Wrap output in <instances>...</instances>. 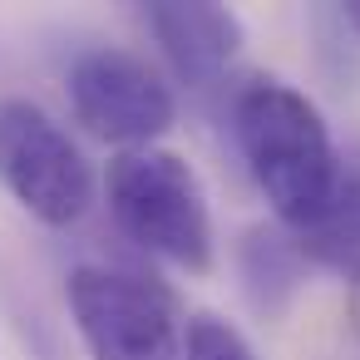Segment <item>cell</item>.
<instances>
[{
  "label": "cell",
  "instance_id": "cell-1",
  "mask_svg": "<svg viewBox=\"0 0 360 360\" xmlns=\"http://www.w3.org/2000/svg\"><path fill=\"white\" fill-rule=\"evenodd\" d=\"M232 134L271 212L306 232L326 212L340 173V153L321 109L286 79H252L232 99Z\"/></svg>",
  "mask_w": 360,
  "mask_h": 360
},
{
  "label": "cell",
  "instance_id": "cell-2",
  "mask_svg": "<svg viewBox=\"0 0 360 360\" xmlns=\"http://www.w3.org/2000/svg\"><path fill=\"white\" fill-rule=\"evenodd\" d=\"M109 212L129 242L178 271L212 266V207L188 158L129 148L109 163Z\"/></svg>",
  "mask_w": 360,
  "mask_h": 360
},
{
  "label": "cell",
  "instance_id": "cell-3",
  "mask_svg": "<svg viewBox=\"0 0 360 360\" xmlns=\"http://www.w3.org/2000/svg\"><path fill=\"white\" fill-rule=\"evenodd\" d=\"M0 188L35 222L75 227L94 202V168L40 104L0 99Z\"/></svg>",
  "mask_w": 360,
  "mask_h": 360
},
{
  "label": "cell",
  "instance_id": "cell-4",
  "mask_svg": "<svg viewBox=\"0 0 360 360\" xmlns=\"http://www.w3.org/2000/svg\"><path fill=\"white\" fill-rule=\"evenodd\" d=\"M65 296L89 360H183L178 311L163 286L114 266H75Z\"/></svg>",
  "mask_w": 360,
  "mask_h": 360
},
{
  "label": "cell",
  "instance_id": "cell-5",
  "mask_svg": "<svg viewBox=\"0 0 360 360\" xmlns=\"http://www.w3.org/2000/svg\"><path fill=\"white\" fill-rule=\"evenodd\" d=\"M70 109L75 119L104 139V143H124L129 148H153V139H163L178 119V99L173 89L158 79V70L129 50H84L70 75Z\"/></svg>",
  "mask_w": 360,
  "mask_h": 360
},
{
  "label": "cell",
  "instance_id": "cell-6",
  "mask_svg": "<svg viewBox=\"0 0 360 360\" xmlns=\"http://www.w3.org/2000/svg\"><path fill=\"white\" fill-rule=\"evenodd\" d=\"M139 20L173 65V75L193 89L217 84L242 50V20L212 0H153L139 11Z\"/></svg>",
  "mask_w": 360,
  "mask_h": 360
},
{
  "label": "cell",
  "instance_id": "cell-7",
  "mask_svg": "<svg viewBox=\"0 0 360 360\" xmlns=\"http://www.w3.org/2000/svg\"><path fill=\"white\" fill-rule=\"evenodd\" d=\"M306 262L345 276L360 286V143L340 158V173H335V193L326 202V212L296 232Z\"/></svg>",
  "mask_w": 360,
  "mask_h": 360
},
{
  "label": "cell",
  "instance_id": "cell-8",
  "mask_svg": "<svg viewBox=\"0 0 360 360\" xmlns=\"http://www.w3.org/2000/svg\"><path fill=\"white\" fill-rule=\"evenodd\" d=\"M237 276L262 316H281L306 281V252L276 227H247L237 242Z\"/></svg>",
  "mask_w": 360,
  "mask_h": 360
},
{
  "label": "cell",
  "instance_id": "cell-9",
  "mask_svg": "<svg viewBox=\"0 0 360 360\" xmlns=\"http://www.w3.org/2000/svg\"><path fill=\"white\" fill-rule=\"evenodd\" d=\"M183 360H257L247 335L222 316H193L183 335Z\"/></svg>",
  "mask_w": 360,
  "mask_h": 360
},
{
  "label": "cell",
  "instance_id": "cell-10",
  "mask_svg": "<svg viewBox=\"0 0 360 360\" xmlns=\"http://www.w3.org/2000/svg\"><path fill=\"white\" fill-rule=\"evenodd\" d=\"M335 20H340L350 35H360V0H345V6H335Z\"/></svg>",
  "mask_w": 360,
  "mask_h": 360
}]
</instances>
